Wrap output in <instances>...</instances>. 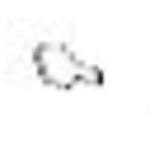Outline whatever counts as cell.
<instances>
[{"label": "cell", "instance_id": "6da1fadb", "mask_svg": "<svg viewBox=\"0 0 150 150\" xmlns=\"http://www.w3.org/2000/svg\"><path fill=\"white\" fill-rule=\"evenodd\" d=\"M33 70H38V80L47 89H75V84L98 89L103 84V70L89 66V61H80L66 42H38L33 47Z\"/></svg>", "mask_w": 150, "mask_h": 150}]
</instances>
